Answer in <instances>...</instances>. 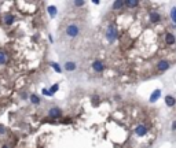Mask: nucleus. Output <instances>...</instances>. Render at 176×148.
<instances>
[{
	"label": "nucleus",
	"mask_w": 176,
	"mask_h": 148,
	"mask_svg": "<svg viewBox=\"0 0 176 148\" xmlns=\"http://www.w3.org/2000/svg\"><path fill=\"white\" fill-rule=\"evenodd\" d=\"M78 33H80V29H78V26L74 24H70L66 27V34H68L69 37H77Z\"/></svg>",
	"instance_id": "1"
},
{
	"label": "nucleus",
	"mask_w": 176,
	"mask_h": 148,
	"mask_svg": "<svg viewBox=\"0 0 176 148\" xmlns=\"http://www.w3.org/2000/svg\"><path fill=\"white\" fill-rule=\"evenodd\" d=\"M106 37H107V40H109L110 43H113L114 40H116V37H117V30L114 29L113 26H109L107 33H106Z\"/></svg>",
	"instance_id": "2"
},
{
	"label": "nucleus",
	"mask_w": 176,
	"mask_h": 148,
	"mask_svg": "<svg viewBox=\"0 0 176 148\" xmlns=\"http://www.w3.org/2000/svg\"><path fill=\"white\" fill-rule=\"evenodd\" d=\"M147 133V127L146 126H143V125H139V126L136 127V129H135V134H136V136H144V134Z\"/></svg>",
	"instance_id": "3"
},
{
	"label": "nucleus",
	"mask_w": 176,
	"mask_h": 148,
	"mask_svg": "<svg viewBox=\"0 0 176 148\" xmlns=\"http://www.w3.org/2000/svg\"><path fill=\"white\" fill-rule=\"evenodd\" d=\"M169 69V63L167 62V60H161V62L157 63V70L158 71H165Z\"/></svg>",
	"instance_id": "4"
},
{
	"label": "nucleus",
	"mask_w": 176,
	"mask_h": 148,
	"mask_svg": "<svg viewBox=\"0 0 176 148\" xmlns=\"http://www.w3.org/2000/svg\"><path fill=\"white\" fill-rule=\"evenodd\" d=\"M50 117L51 118H59L61 117V108H58V107H52V108H50Z\"/></svg>",
	"instance_id": "5"
},
{
	"label": "nucleus",
	"mask_w": 176,
	"mask_h": 148,
	"mask_svg": "<svg viewBox=\"0 0 176 148\" xmlns=\"http://www.w3.org/2000/svg\"><path fill=\"white\" fill-rule=\"evenodd\" d=\"M160 96H161V91H160V89H155V91H154V92H153V93H151V96H150V101H151V103H154V101H157Z\"/></svg>",
	"instance_id": "6"
},
{
	"label": "nucleus",
	"mask_w": 176,
	"mask_h": 148,
	"mask_svg": "<svg viewBox=\"0 0 176 148\" xmlns=\"http://www.w3.org/2000/svg\"><path fill=\"white\" fill-rule=\"evenodd\" d=\"M14 21H15V17L12 14H10V12H8V14L4 15V24H6V25H11Z\"/></svg>",
	"instance_id": "7"
},
{
	"label": "nucleus",
	"mask_w": 176,
	"mask_h": 148,
	"mask_svg": "<svg viewBox=\"0 0 176 148\" xmlns=\"http://www.w3.org/2000/svg\"><path fill=\"white\" fill-rule=\"evenodd\" d=\"M165 103H167L168 107H173L176 104V100L173 96H165Z\"/></svg>",
	"instance_id": "8"
},
{
	"label": "nucleus",
	"mask_w": 176,
	"mask_h": 148,
	"mask_svg": "<svg viewBox=\"0 0 176 148\" xmlns=\"http://www.w3.org/2000/svg\"><path fill=\"white\" fill-rule=\"evenodd\" d=\"M92 67H94V70L95 71H102L105 69V66H103V63L102 62H99V60H96V62H94V65H92Z\"/></svg>",
	"instance_id": "9"
},
{
	"label": "nucleus",
	"mask_w": 176,
	"mask_h": 148,
	"mask_svg": "<svg viewBox=\"0 0 176 148\" xmlns=\"http://www.w3.org/2000/svg\"><path fill=\"white\" fill-rule=\"evenodd\" d=\"M76 67H77V65H76L74 62H66V63H65V69H66L68 71L76 70Z\"/></svg>",
	"instance_id": "10"
},
{
	"label": "nucleus",
	"mask_w": 176,
	"mask_h": 148,
	"mask_svg": "<svg viewBox=\"0 0 176 148\" xmlns=\"http://www.w3.org/2000/svg\"><path fill=\"white\" fill-rule=\"evenodd\" d=\"M165 41H167L168 44H175V36H173L172 33H167V34H165Z\"/></svg>",
	"instance_id": "11"
},
{
	"label": "nucleus",
	"mask_w": 176,
	"mask_h": 148,
	"mask_svg": "<svg viewBox=\"0 0 176 148\" xmlns=\"http://www.w3.org/2000/svg\"><path fill=\"white\" fill-rule=\"evenodd\" d=\"M8 60V55L6 52H0V65H6Z\"/></svg>",
	"instance_id": "12"
},
{
	"label": "nucleus",
	"mask_w": 176,
	"mask_h": 148,
	"mask_svg": "<svg viewBox=\"0 0 176 148\" xmlns=\"http://www.w3.org/2000/svg\"><path fill=\"white\" fill-rule=\"evenodd\" d=\"M150 19H151L153 22H158L160 21V14H158V12H151V14H150Z\"/></svg>",
	"instance_id": "13"
},
{
	"label": "nucleus",
	"mask_w": 176,
	"mask_h": 148,
	"mask_svg": "<svg viewBox=\"0 0 176 148\" xmlns=\"http://www.w3.org/2000/svg\"><path fill=\"white\" fill-rule=\"evenodd\" d=\"M138 4H139V1H131V0H129V1H124V6H127V7H136Z\"/></svg>",
	"instance_id": "14"
},
{
	"label": "nucleus",
	"mask_w": 176,
	"mask_h": 148,
	"mask_svg": "<svg viewBox=\"0 0 176 148\" xmlns=\"http://www.w3.org/2000/svg\"><path fill=\"white\" fill-rule=\"evenodd\" d=\"M30 101H32L33 104H40V98L36 95H32L30 96Z\"/></svg>",
	"instance_id": "15"
},
{
	"label": "nucleus",
	"mask_w": 176,
	"mask_h": 148,
	"mask_svg": "<svg viewBox=\"0 0 176 148\" xmlns=\"http://www.w3.org/2000/svg\"><path fill=\"white\" fill-rule=\"evenodd\" d=\"M171 18H172V22L176 24V7H172V8H171Z\"/></svg>",
	"instance_id": "16"
},
{
	"label": "nucleus",
	"mask_w": 176,
	"mask_h": 148,
	"mask_svg": "<svg viewBox=\"0 0 176 148\" xmlns=\"http://www.w3.org/2000/svg\"><path fill=\"white\" fill-rule=\"evenodd\" d=\"M48 12H50V15L52 18L55 17V15H57V8H55L54 6H51V7H48Z\"/></svg>",
	"instance_id": "17"
},
{
	"label": "nucleus",
	"mask_w": 176,
	"mask_h": 148,
	"mask_svg": "<svg viewBox=\"0 0 176 148\" xmlns=\"http://www.w3.org/2000/svg\"><path fill=\"white\" fill-rule=\"evenodd\" d=\"M122 6H124V1H120V0H118V1H114V10H118V8H121V7Z\"/></svg>",
	"instance_id": "18"
},
{
	"label": "nucleus",
	"mask_w": 176,
	"mask_h": 148,
	"mask_svg": "<svg viewBox=\"0 0 176 148\" xmlns=\"http://www.w3.org/2000/svg\"><path fill=\"white\" fill-rule=\"evenodd\" d=\"M51 66H52V69H54V70L57 71V73H61V71H62V70H61V67H59V65H58V63L52 62V63H51Z\"/></svg>",
	"instance_id": "19"
},
{
	"label": "nucleus",
	"mask_w": 176,
	"mask_h": 148,
	"mask_svg": "<svg viewBox=\"0 0 176 148\" xmlns=\"http://www.w3.org/2000/svg\"><path fill=\"white\" fill-rule=\"evenodd\" d=\"M58 89H59V85H58V84H55V85H52V86H51V93L54 95V93H55V92L58 91Z\"/></svg>",
	"instance_id": "20"
},
{
	"label": "nucleus",
	"mask_w": 176,
	"mask_h": 148,
	"mask_svg": "<svg viewBox=\"0 0 176 148\" xmlns=\"http://www.w3.org/2000/svg\"><path fill=\"white\" fill-rule=\"evenodd\" d=\"M43 95H47V96H52V93H51V91H48V89H43Z\"/></svg>",
	"instance_id": "21"
},
{
	"label": "nucleus",
	"mask_w": 176,
	"mask_h": 148,
	"mask_svg": "<svg viewBox=\"0 0 176 148\" xmlns=\"http://www.w3.org/2000/svg\"><path fill=\"white\" fill-rule=\"evenodd\" d=\"M74 4L78 6V7H81V6H84V1H74Z\"/></svg>",
	"instance_id": "22"
},
{
	"label": "nucleus",
	"mask_w": 176,
	"mask_h": 148,
	"mask_svg": "<svg viewBox=\"0 0 176 148\" xmlns=\"http://www.w3.org/2000/svg\"><path fill=\"white\" fill-rule=\"evenodd\" d=\"M6 133V129H4V126H0V134H4Z\"/></svg>",
	"instance_id": "23"
},
{
	"label": "nucleus",
	"mask_w": 176,
	"mask_h": 148,
	"mask_svg": "<svg viewBox=\"0 0 176 148\" xmlns=\"http://www.w3.org/2000/svg\"><path fill=\"white\" fill-rule=\"evenodd\" d=\"M172 130H176V121L172 122Z\"/></svg>",
	"instance_id": "24"
},
{
	"label": "nucleus",
	"mask_w": 176,
	"mask_h": 148,
	"mask_svg": "<svg viewBox=\"0 0 176 148\" xmlns=\"http://www.w3.org/2000/svg\"><path fill=\"white\" fill-rule=\"evenodd\" d=\"M1 148H10V145H8V144H4V145H3V147H1Z\"/></svg>",
	"instance_id": "25"
}]
</instances>
